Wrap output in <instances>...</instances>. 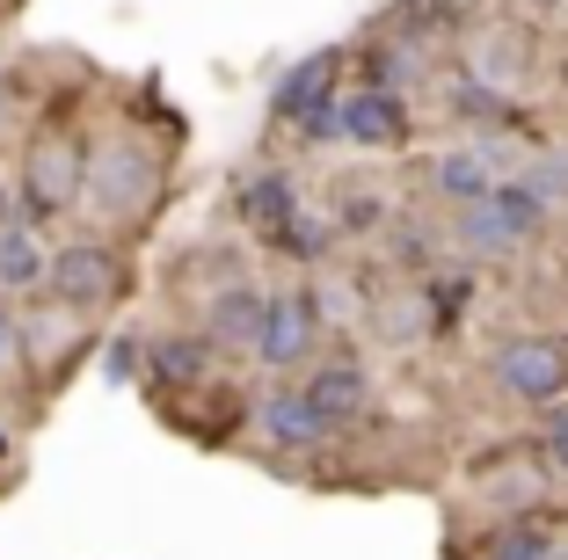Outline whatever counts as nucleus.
<instances>
[{"instance_id":"f03ea898","label":"nucleus","mask_w":568,"mask_h":560,"mask_svg":"<svg viewBox=\"0 0 568 560\" xmlns=\"http://www.w3.org/2000/svg\"><path fill=\"white\" fill-rule=\"evenodd\" d=\"M539 233H547V204L518 175H496L474 204L452 212V241L467 247V255H510V247L539 241Z\"/></svg>"},{"instance_id":"c756f323","label":"nucleus","mask_w":568,"mask_h":560,"mask_svg":"<svg viewBox=\"0 0 568 560\" xmlns=\"http://www.w3.org/2000/svg\"><path fill=\"white\" fill-rule=\"evenodd\" d=\"M532 8H539V16H561V0H532Z\"/></svg>"},{"instance_id":"2eb2a0df","label":"nucleus","mask_w":568,"mask_h":560,"mask_svg":"<svg viewBox=\"0 0 568 560\" xmlns=\"http://www.w3.org/2000/svg\"><path fill=\"white\" fill-rule=\"evenodd\" d=\"M335 73H343V51H314V59H300V67L270 88V124H292L306 102H321L335 88Z\"/></svg>"},{"instance_id":"b1692460","label":"nucleus","mask_w":568,"mask_h":560,"mask_svg":"<svg viewBox=\"0 0 568 560\" xmlns=\"http://www.w3.org/2000/svg\"><path fill=\"white\" fill-rule=\"evenodd\" d=\"M139 371H146V343H139V335H118V343L102 349V379L110 386H132Z\"/></svg>"},{"instance_id":"c85d7f7f","label":"nucleus","mask_w":568,"mask_h":560,"mask_svg":"<svg viewBox=\"0 0 568 560\" xmlns=\"http://www.w3.org/2000/svg\"><path fill=\"white\" fill-rule=\"evenodd\" d=\"M8 218H16V197H8V190H0V233H8Z\"/></svg>"},{"instance_id":"7c9ffc66","label":"nucleus","mask_w":568,"mask_h":560,"mask_svg":"<svg viewBox=\"0 0 568 560\" xmlns=\"http://www.w3.org/2000/svg\"><path fill=\"white\" fill-rule=\"evenodd\" d=\"M561 349H568V335H561Z\"/></svg>"},{"instance_id":"9b49d317","label":"nucleus","mask_w":568,"mask_h":560,"mask_svg":"<svg viewBox=\"0 0 568 560\" xmlns=\"http://www.w3.org/2000/svg\"><path fill=\"white\" fill-rule=\"evenodd\" d=\"M459 73L488 81V88H510L525 73V30H510V22H467L459 30Z\"/></svg>"},{"instance_id":"a878e982","label":"nucleus","mask_w":568,"mask_h":560,"mask_svg":"<svg viewBox=\"0 0 568 560\" xmlns=\"http://www.w3.org/2000/svg\"><path fill=\"white\" fill-rule=\"evenodd\" d=\"M386 247H394V263H402V269H430V263H437V241H430L423 226H402Z\"/></svg>"},{"instance_id":"a211bd4d","label":"nucleus","mask_w":568,"mask_h":560,"mask_svg":"<svg viewBox=\"0 0 568 560\" xmlns=\"http://www.w3.org/2000/svg\"><path fill=\"white\" fill-rule=\"evenodd\" d=\"M445 110H452V116H467V124H503V132H525V110H518V102L503 95V88H488V81H467V73L452 81Z\"/></svg>"},{"instance_id":"cd10ccee","label":"nucleus","mask_w":568,"mask_h":560,"mask_svg":"<svg viewBox=\"0 0 568 560\" xmlns=\"http://www.w3.org/2000/svg\"><path fill=\"white\" fill-rule=\"evenodd\" d=\"M445 8H452V16H459V22H467V16H481L488 0H445Z\"/></svg>"},{"instance_id":"423d86ee","label":"nucleus","mask_w":568,"mask_h":560,"mask_svg":"<svg viewBox=\"0 0 568 560\" xmlns=\"http://www.w3.org/2000/svg\"><path fill=\"white\" fill-rule=\"evenodd\" d=\"M300 400L314 408V422L328 429H357L372 415V371L357 357H321V364H306V379H300Z\"/></svg>"},{"instance_id":"ddd939ff","label":"nucleus","mask_w":568,"mask_h":560,"mask_svg":"<svg viewBox=\"0 0 568 560\" xmlns=\"http://www.w3.org/2000/svg\"><path fill=\"white\" fill-rule=\"evenodd\" d=\"M496 175H503L496 146H452V153H437V161H430V197H445L452 212H459V204H474Z\"/></svg>"},{"instance_id":"6e6552de","label":"nucleus","mask_w":568,"mask_h":560,"mask_svg":"<svg viewBox=\"0 0 568 560\" xmlns=\"http://www.w3.org/2000/svg\"><path fill=\"white\" fill-rule=\"evenodd\" d=\"M335 132H343V146L394 153L408 146V102L394 88H351V95H335Z\"/></svg>"},{"instance_id":"7ed1b4c3","label":"nucleus","mask_w":568,"mask_h":560,"mask_svg":"<svg viewBox=\"0 0 568 560\" xmlns=\"http://www.w3.org/2000/svg\"><path fill=\"white\" fill-rule=\"evenodd\" d=\"M44 292L59 314H102V306H118L124 298V255L110 241H95V233H81V241L51 247L44 255Z\"/></svg>"},{"instance_id":"5701e85b","label":"nucleus","mask_w":568,"mask_h":560,"mask_svg":"<svg viewBox=\"0 0 568 560\" xmlns=\"http://www.w3.org/2000/svg\"><path fill=\"white\" fill-rule=\"evenodd\" d=\"M292 124H300V146H343V132H335V88L321 102H306Z\"/></svg>"},{"instance_id":"f8f14e48","label":"nucleus","mask_w":568,"mask_h":560,"mask_svg":"<svg viewBox=\"0 0 568 560\" xmlns=\"http://www.w3.org/2000/svg\"><path fill=\"white\" fill-rule=\"evenodd\" d=\"M212 371H219V349L204 343L197 328L146 343V379H153V386H168V394H197V386L212 379Z\"/></svg>"},{"instance_id":"412c9836","label":"nucleus","mask_w":568,"mask_h":560,"mask_svg":"<svg viewBox=\"0 0 568 560\" xmlns=\"http://www.w3.org/2000/svg\"><path fill=\"white\" fill-rule=\"evenodd\" d=\"M379 306V298H372ZM372 328L386 335V343H416V335H430V320H423V298H386L379 314H372Z\"/></svg>"},{"instance_id":"6ab92c4d","label":"nucleus","mask_w":568,"mask_h":560,"mask_svg":"<svg viewBox=\"0 0 568 560\" xmlns=\"http://www.w3.org/2000/svg\"><path fill=\"white\" fill-rule=\"evenodd\" d=\"M44 255L51 247L22 218H8V233H0V292H37L44 284Z\"/></svg>"},{"instance_id":"f3484780","label":"nucleus","mask_w":568,"mask_h":560,"mask_svg":"<svg viewBox=\"0 0 568 560\" xmlns=\"http://www.w3.org/2000/svg\"><path fill=\"white\" fill-rule=\"evenodd\" d=\"M481 560H561V525H547V517H503L496 531H488Z\"/></svg>"},{"instance_id":"f257e3e1","label":"nucleus","mask_w":568,"mask_h":560,"mask_svg":"<svg viewBox=\"0 0 568 560\" xmlns=\"http://www.w3.org/2000/svg\"><path fill=\"white\" fill-rule=\"evenodd\" d=\"M153 204H161V161L132 132H110L102 146H88V161H81V212L88 218L139 226Z\"/></svg>"},{"instance_id":"bb28decb","label":"nucleus","mask_w":568,"mask_h":560,"mask_svg":"<svg viewBox=\"0 0 568 560\" xmlns=\"http://www.w3.org/2000/svg\"><path fill=\"white\" fill-rule=\"evenodd\" d=\"M22 357V320H16V306H0V364H16Z\"/></svg>"},{"instance_id":"20e7f679","label":"nucleus","mask_w":568,"mask_h":560,"mask_svg":"<svg viewBox=\"0 0 568 560\" xmlns=\"http://www.w3.org/2000/svg\"><path fill=\"white\" fill-rule=\"evenodd\" d=\"M81 161H88V139L67 132V124H44L30 139V153H22V226L81 204Z\"/></svg>"},{"instance_id":"aec40b11","label":"nucleus","mask_w":568,"mask_h":560,"mask_svg":"<svg viewBox=\"0 0 568 560\" xmlns=\"http://www.w3.org/2000/svg\"><path fill=\"white\" fill-rule=\"evenodd\" d=\"M467 277H445V284H437L430 277V292H423V320H430V335H452V328H459V314H467Z\"/></svg>"},{"instance_id":"4468645a","label":"nucleus","mask_w":568,"mask_h":560,"mask_svg":"<svg viewBox=\"0 0 568 560\" xmlns=\"http://www.w3.org/2000/svg\"><path fill=\"white\" fill-rule=\"evenodd\" d=\"M234 204H241V226H248L255 241H270L284 218L300 212V182L284 175V167H263V175L241 182V197H234Z\"/></svg>"},{"instance_id":"1a4fd4ad","label":"nucleus","mask_w":568,"mask_h":560,"mask_svg":"<svg viewBox=\"0 0 568 560\" xmlns=\"http://www.w3.org/2000/svg\"><path fill=\"white\" fill-rule=\"evenodd\" d=\"M263 306H270V292L263 284H248V277H234V284H212L204 292V343L226 357V349H255V328H263Z\"/></svg>"},{"instance_id":"4be33fe9","label":"nucleus","mask_w":568,"mask_h":560,"mask_svg":"<svg viewBox=\"0 0 568 560\" xmlns=\"http://www.w3.org/2000/svg\"><path fill=\"white\" fill-rule=\"evenodd\" d=\"M386 226V204L365 197V182H343V197H335V233H379Z\"/></svg>"},{"instance_id":"9d476101","label":"nucleus","mask_w":568,"mask_h":560,"mask_svg":"<svg viewBox=\"0 0 568 560\" xmlns=\"http://www.w3.org/2000/svg\"><path fill=\"white\" fill-rule=\"evenodd\" d=\"M255 437H263L270 451H284V459H300V451H321L328 445V429L314 422V408L300 400V386H270L263 400H255Z\"/></svg>"},{"instance_id":"0eeeda50","label":"nucleus","mask_w":568,"mask_h":560,"mask_svg":"<svg viewBox=\"0 0 568 560\" xmlns=\"http://www.w3.org/2000/svg\"><path fill=\"white\" fill-rule=\"evenodd\" d=\"M314 343H321L314 292H270L263 328H255V364H263V371H292V364H314Z\"/></svg>"},{"instance_id":"dca6fc26","label":"nucleus","mask_w":568,"mask_h":560,"mask_svg":"<svg viewBox=\"0 0 568 560\" xmlns=\"http://www.w3.org/2000/svg\"><path fill=\"white\" fill-rule=\"evenodd\" d=\"M335 241H343V233H335V218L328 212H314V204H300V212L284 218L277 233H270L263 247H277L284 263H300V269H321L335 255Z\"/></svg>"},{"instance_id":"393cba45","label":"nucleus","mask_w":568,"mask_h":560,"mask_svg":"<svg viewBox=\"0 0 568 560\" xmlns=\"http://www.w3.org/2000/svg\"><path fill=\"white\" fill-rule=\"evenodd\" d=\"M539 459H547V474H568V400H554V408H547V429H539Z\"/></svg>"},{"instance_id":"39448f33","label":"nucleus","mask_w":568,"mask_h":560,"mask_svg":"<svg viewBox=\"0 0 568 560\" xmlns=\"http://www.w3.org/2000/svg\"><path fill=\"white\" fill-rule=\"evenodd\" d=\"M488 379L518 408H554L568 400V349L561 335H510V343L488 349Z\"/></svg>"}]
</instances>
